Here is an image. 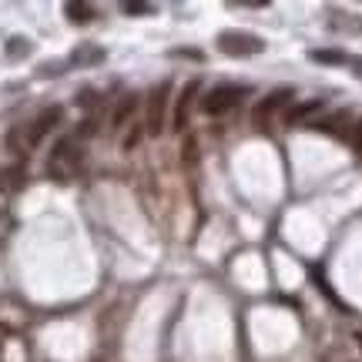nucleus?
<instances>
[{"label": "nucleus", "instance_id": "nucleus-15", "mask_svg": "<svg viewBox=\"0 0 362 362\" xmlns=\"http://www.w3.org/2000/svg\"><path fill=\"white\" fill-rule=\"evenodd\" d=\"M121 11H124V14H131V17L154 14V7H151V4H145V0H124V4H121Z\"/></svg>", "mask_w": 362, "mask_h": 362}, {"label": "nucleus", "instance_id": "nucleus-11", "mask_svg": "<svg viewBox=\"0 0 362 362\" xmlns=\"http://www.w3.org/2000/svg\"><path fill=\"white\" fill-rule=\"evenodd\" d=\"M329 27L332 30H346V34H362V17H356V14H332Z\"/></svg>", "mask_w": 362, "mask_h": 362}, {"label": "nucleus", "instance_id": "nucleus-3", "mask_svg": "<svg viewBox=\"0 0 362 362\" xmlns=\"http://www.w3.org/2000/svg\"><path fill=\"white\" fill-rule=\"evenodd\" d=\"M168 94H171V81H161L158 88L151 90V101H148V135H151V138H158L161 131H165Z\"/></svg>", "mask_w": 362, "mask_h": 362}, {"label": "nucleus", "instance_id": "nucleus-20", "mask_svg": "<svg viewBox=\"0 0 362 362\" xmlns=\"http://www.w3.org/2000/svg\"><path fill=\"white\" fill-rule=\"evenodd\" d=\"M349 138H352V148L362 154V121L356 124V128H352V131H349Z\"/></svg>", "mask_w": 362, "mask_h": 362}, {"label": "nucleus", "instance_id": "nucleus-6", "mask_svg": "<svg viewBox=\"0 0 362 362\" xmlns=\"http://www.w3.org/2000/svg\"><path fill=\"white\" fill-rule=\"evenodd\" d=\"M292 94H295L292 88H275L269 98H262V101H258V107H255V124H262V128H265L272 114H275L279 107H286L288 101H292Z\"/></svg>", "mask_w": 362, "mask_h": 362}, {"label": "nucleus", "instance_id": "nucleus-13", "mask_svg": "<svg viewBox=\"0 0 362 362\" xmlns=\"http://www.w3.org/2000/svg\"><path fill=\"white\" fill-rule=\"evenodd\" d=\"M349 121V114H335V118H329V121H319L316 128L319 131H329V135H339V138H349V131L342 128Z\"/></svg>", "mask_w": 362, "mask_h": 362}, {"label": "nucleus", "instance_id": "nucleus-7", "mask_svg": "<svg viewBox=\"0 0 362 362\" xmlns=\"http://www.w3.org/2000/svg\"><path fill=\"white\" fill-rule=\"evenodd\" d=\"M107 58V51L105 47H98V44H81L71 51V58H67V64L71 67H98V64H105Z\"/></svg>", "mask_w": 362, "mask_h": 362}, {"label": "nucleus", "instance_id": "nucleus-2", "mask_svg": "<svg viewBox=\"0 0 362 362\" xmlns=\"http://www.w3.org/2000/svg\"><path fill=\"white\" fill-rule=\"evenodd\" d=\"M241 98H248V88L245 84H215V88L201 98V111L205 114H225V111H232V107L239 105Z\"/></svg>", "mask_w": 362, "mask_h": 362}, {"label": "nucleus", "instance_id": "nucleus-8", "mask_svg": "<svg viewBox=\"0 0 362 362\" xmlns=\"http://www.w3.org/2000/svg\"><path fill=\"white\" fill-rule=\"evenodd\" d=\"M326 107V101L322 98H312V101H302V105H292L286 111V124L288 128H299V124H305V121L312 118L316 111H322Z\"/></svg>", "mask_w": 362, "mask_h": 362}, {"label": "nucleus", "instance_id": "nucleus-9", "mask_svg": "<svg viewBox=\"0 0 362 362\" xmlns=\"http://www.w3.org/2000/svg\"><path fill=\"white\" fill-rule=\"evenodd\" d=\"M135 107H138V94H124L118 107H114V114H111V128H124L131 121V114H135Z\"/></svg>", "mask_w": 362, "mask_h": 362}, {"label": "nucleus", "instance_id": "nucleus-19", "mask_svg": "<svg viewBox=\"0 0 362 362\" xmlns=\"http://www.w3.org/2000/svg\"><path fill=\"white\" fill-rule=\"evenodd\" d=\"M94 124H98V121H94V118H84V121H81V128H77V138H90V135H94V131H98Z\"/></svg>", "mask_w": 362, "mask_h": 362}, {"label": "nucleus", "instance_id": "nucleus-21", "mask_svg": "<svg viewBox=\"0 0 362 362\" xmlns=\"http://www.w3.org/2000/svg\"><path fill=\"white\" fill-rule=\"evenodd\" d=\"M349 64H352V67H356V74L362 77V58H349Z\"/></svg>", "mask_w": 362, "mask_h": 362}, {"label": "nucleus", "instance_id": "nucleus-10", "mask_svg": "<svg viewBox=\"0 0 362 362\" xmlns=\"http://www.w3.org/2000/svg\"><path fill=\"white\" fill-rule=\"evenodd\" d=\"M64 14H67V20H74V24H88V20H94V7L81 4V0H71V4H64Z\"/></svg>", "mask_w": 362, "mask_h": 362}, {"label": "nucleus", "instance_id": "nucleus-14", "mask_svg": "<svg viewBox=\"0 0 362 362\" xmlns=\"http://www.w3.org/2000/svg\"><path fill=\"white\" fill-rule=\"evenodd\" d=\"M27 54H30L27 37H11V41H7V58L11 60H20V58H27Z\"/></svg>", "mask_w": 362, "mask_h": 362}, {"label": "nucleus", "instance_id": "nucleus-12", "mask_svg": "<svg viewBox=\"0 0 362 362\" xmlns=\"http://www.w3.org/2000/svg\"><path fill=\"white\" fill-rule=\"evenodd\" d=\"M309 58L316 60V64H349L346 51H326V47H322V51H312Z\"/></svg>", "mask_w": 362, "mask_h": 362}, {"label": "nucleus", "instance_id": "nucleus-17", "mask_svg": "<svg viewBox=\"0 0 362 362\" xmlns=\"http://www.w3.org/2000/svg\"><path fill=\"white\" fill-rule=\"evenodd\" d=\"M141 131H145V128H141V124H135V128H131V135L124 138V145H121V148H124V151H135V145L141 141Z\"/></svg>", "mask_w": 362, "mask_h": 362}, {"label": "nucleus", "instance_id": "nucleus-18", "mask_svg": "<svg viewBox=\"0 0 362 362\" xmlns=\"http://www.w3.org/2000/svg\"><path fill=\"white\" fill-rule=\"evenodd\" d=\"M185 161H188V165H195L198 161V141L195 138H188V141H185Z\"/></svg>", "mask_w": 362, "mask_h": 362}, {"label": "nucleus", "instance_id": "nucleus-5", "mask_svg": "<svg viewBox=\"0 0 362 362\" xmlns=\"http://www.w3.org/2000/svg\"><path fill=\"white\" fill-rule=\"evenodd\" d=\"M60 121H64V107L60 105H51V107H44L37 118H34V124H30V131H27V141L30 145H37L44 135H51L54 128H58Z\"/></svg>", "mask_w": 362, "mask_h": 362}, {"label": "nucleus", "instance_id": "nucleus-4", "mask_svg": "<svg viewBox=\"0 0 362 362\" xmlns=\"http://www.w3.org/2000/svg\"><path fill=\"white\" fill-rule=\"evenodd\" d=\"M198 90H201V81H198V77H192V81L181 88L175 114H171V128H175V131H185V128H188V114H192V105H195Z\"/></svg>", "mask_w": 362, "mask_h": 362}, {"label": "nucleus", "instance_id": "nucleus-1", "mask_svg": "<svg viewBox=\"0 0 362 362\" xmlns=\"http://www.w3.org/2000/svg\"><path fill=\"white\" fill-rule=\"evenodd\" d=\"M215 44L228 58H255L265 51V41L258 34H248V30H222Z\"/></svg>", "mask_w": 362, "mask_h": 362}, {"label": "nucleus", "instance_id": "nucleus-16", "mask_svg": "<svg viewBox=\"0 0 362 362\" xmlns=\"http://www.w3.org/2000/svg\"><path fill=\"white\" fill-rule=\"evenodd\" d=\"M77 105H81V107H94V105H101V98H98V90L84 88L81 94H77Z\"/></svg>", "mask_w": 362, "mask_h": 362}]
</instances>
